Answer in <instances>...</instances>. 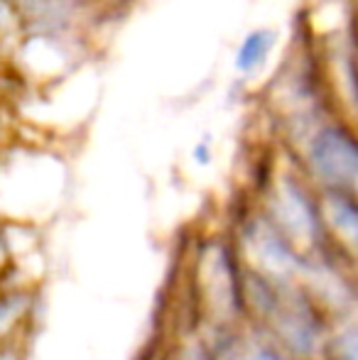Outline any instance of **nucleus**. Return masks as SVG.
<instances>
[{
    "label": "nucleus",
    "mask_w": 358,
    "mask_h": 360,
    "mask_svg": "<svg viewBox=\"0 0 358 360\" xmlns=\"http://www.w3.org/2000/svg\"><path fill=\"white\" fill-rule=\"evenodd\" d=\"M268 47H270V34L268 32H253L248 39H245L243 47H241V52H238V69H243V72L253 69L255 64L265 57Z\"/></svg>",
    "instance_id": "2"
},
{
    "label": "nucleus",
    "mask_w": 358,
    "mask_h": 360,
    "mask_svg": "<svg viewBox=\"0 0 358 360\" xmlns=\"http://www.w3.org/2000/svg\"><path fill=\"white\" fill-rule=\"evenodd\" d=\"M314 162L321 174L331 181H354L356 174V152L354 145L346 143L336 133H326L314 147Z\"/></svg>",
    "instance_id": "1"
}]
</instances>
